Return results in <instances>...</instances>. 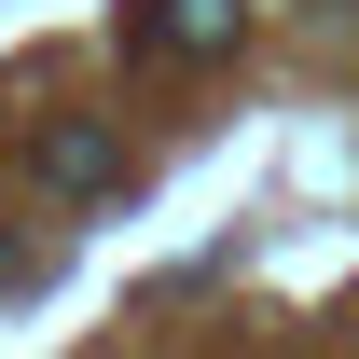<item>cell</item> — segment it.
<instances>
[{
    "label": "cell",
    "mask_w": 359,
    "mask_h": 359,
    "mask_svg": "<svg viewBox=\"0 0 359 359\" xmlns=\"http://www.w3.org/2000/svg\"><path fill=\"white\" fill-rule=\"evenodd\" d=\"M28 180L69 194V208H97V194L125 180V152H111V125H42V138H28Z\"/></svg>",
    "instance_id": "6da1fadb"
},
{
    "label": "cell",
    "mask_w": 359,
    "mask_h": 359,
    "mask_svg": "<svg viewBox=\"0 0 359 359\" xmlns=\"http://www.w3.org/2000/svg\"><path fill=\"white\" fill-rule=\"evenodd\" d=\"M235 14H249V0H152L125 42L138 55H235Z\"/></svg>",
    "instance_id": "7a4b0ae2"
}]
</instances>
